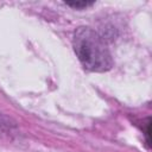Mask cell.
<instances>
[{
    "mask_svg": "<svg viewBox=\"0 0 152 152\" xmlns=\"http://www.w3.org/2000/svg\"><path fill=\"white\" fill-rule=\"evenodd\" d=\"M72 45L84 69L103 72L112 68L113 59L104 39L90 27H78L74 33Z\"/></svg>",
    "mask_w": 152,
    "mask_h": 152,
    "instance_id": "1",
    "label": "cell"
},
{
    "mask_svg": "<svg viewBox=\"0 0 152 152\" xmlns=\"http://www.w3.org/2000/svg\"><path fill=\"white\" fill-rule=\"evenodd\" d=\"M94 2H90V1H68L66 5L71 6V7H75V8H83V7H87V6H91Z\"/></svg>",
    "mask_w": 152,
    "mask_h": 152,
    "instance_id": "2",
    "label": "cell"
}]
</instances>
